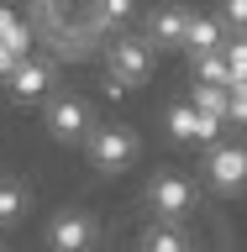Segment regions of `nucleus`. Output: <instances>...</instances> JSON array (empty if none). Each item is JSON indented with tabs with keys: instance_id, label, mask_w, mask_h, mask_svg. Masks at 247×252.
Segmentation results:
<instances>
[{
	"instance_id": "nucleus-15",
	"label": "nucleus",
	"mask_w": 247,
	"mask_h": 252,
	"mask_svg": "<svg viewBox=\"0 0 247 252\" xmlns=\"http://www.w3.org/2000/svg\"><path fill=\"white\" fill-rule=\"evenodd\" d=\"M21 58H27V53H16L11 42H0V84L11 79V68H16V63H21Z\"/></svg>"
},
{
	"instance_id": "nucleus-14",
	"label": "nucleus",
	"mask_w": 247,
	"mask_h": 252,
	"mask_svg": "<svg viewBox=\"0 0 247 252\" xmlns=\"http://www.w3.org/2000/svg\"><path fill=\"white\" fill-rule=\"evenodd\" d=\"M216 16L226 21V32H247V0H216Z\"/></svg>"
},
{
	"instance_id": "nucleus-4",
	"label": "nucleus",
	"mask_w": 247,
	"mask_h": 252,
	"mask_svg": "<svg viewBox=\"0 0 247 252\" xmlns=\"http://www.w3.org/2000/svg\"><path fill=\"white\" fill-rule=\"evenodd\" d=\"M158 131H163L169 147H211V142L226 137V121H221V116H205L189 94H174V100H163V110H158Z\"/></svg>"
},
{
	"instance_id": "nucleus-9",
	"label": "nucleus",
	"mask_w": 247,
	"mask_h": 252,
	"mask_svg": "<svg viewBox=\"0 0 247 252\" xmlns=\"http://www.w3.org/2000/svg\"><path fill=\"white\" fill-rule=\"evenodd\" d=\"M226 21L216 11H195L189 16V32H184V58H200V53H221L226 47Z\"/></svg>"
},
{
	"instance_id": "nucleus-3",
	"label": "nucleus",
	"mask_w": 247,
	"mask_h": 252,
	"mask_svg": "<svg viewBox=\"0 0 247 252\" xmlns=\"http://www.w3.org/2000/svg\"><path fill=\"white\" fill-rule=\"evenodd\" d=\"M142 200H147V216L153 220H174V226H189L200 216V179L179 163H153V173L142 179Z\"/></svg>"
},
{
	"instance_id": "nucleus-2",
	"label": "nucleus",
	"mask_w": 247,
	"mask_h": 252,
	"mask_svg": "<svg viewBox=\"0 0 247 252\" xmlns=\"http://www.w3.org/2000/svg\"><path fill=\"white\" fill-rule=\"evenodd\" d=\"M95 121H100V105H95V94L79 90V84H58V90L42 100V131L63 153H79L84 137L95 131Z\"/></svg>"
},
{
	"instance_id": "nucleus-11",
	"label": "nucleus",
	"mask_w": 247,
	"mask_h": 252,
	"mask_svg": "<svg viewBox=\"0 0 247 252\" xmlns=\"http://www.w3.org/2000/svg\"><path fill=\"white\" fill-rule=\"evenodd\" d=\"M184 94L205 110V116H221V121H226V90H221V84H195V79H189Z\"/></svg>"
},
{
	"instance_id": "nucleus-10",
	"label": "nucleus",
	"mask_w": 247,
	"mask_h": 252,
	"mask_svg": "<svg viewBox=\"0 0 247 252\" xmlns=\"http://www.w3.org/2000/svg\"><path fill=\"white\" fill-rule=\"evenodd\" d=\"M32 210V189L27 179H11V173H0V231H16Z\"/></svg>"
},
{
	"instance_id": "nucleus-5",
	"label": "nucleus",
	"mask_w": 247,
	"mask_h": 252,
	"mask_svg": "<svg viewBox=\"0 0 247 252\" xmlns=\"http://www.w3.org/2000/svg\"><path fill=\"white\" fill-rule=\"evenodd\" d=\"M195 173L205 179V189H211L216 200L247 194V142L221 137V142H211V147H200V168Z\"/></svg>"
},
{
	"instance_id": "nucleus-12",
	"label": "nucleus",
	"mask_w": 247,
	"mask_h": 252,
	"mask_svg": "<svg viewBox=\"0 0 247 252\" xmlns=\"http://www.w3.org/2000/svg\"><path fill=\"white\" fill-rule=\"evenodd\" d=\"M226 126L247 131V79H237L232 90H226Z\"/></svg>"
},
{
	"instance_id": "nucleus-8",
	"label": "nucleus",
	"mask_w": 247,
	"mask_h": 252,
	"mask_svg": "<svg viewBox=\"0 0 247 252\" xmlns=\"http://www.w3.org/2000/svg\"><path fill=\"white\" fill-rule=\"evenodd\" d=\"M58 63L47 58V53H27V58L11 68V79H5V94H11V105H21V110H32V105H42L47 94L58 90Z\"/></svg>"
},
{
	"instance_id": "nucleus-13",
	"label": "nucleus",
	"mask_w": 247,
	"mask_h": 252,
	"mask_svg": "<svg viewBox=\"0 0 247 252\" xmlns=\"http://www.w3.org/2000/svg\"><path fill=\"white\" fill-rule=\"evenodd\" d=\"M221 53H226V68H232V84H237V79H247V37H242V32H232Z\"/></svg>"
},
{
	"instance_id": "nucleus-16",
	"label": "nucleus",
	"mask_w": 247,
	"mask_h": 252,
	"mask_svg": "<svg viewBox=\"0 0 247 252\" xmlns=\"http://www.w3.org/2000/svg\"><path fill=\"white\" fill-rule=\"evenodd\" d=\"M16 21H21V16H16V11H11V5H5V0H0V37H5V32H11V27H16Z\"/></svg>"
},
{
	"instance_id": "nucleus-7",
	"label": "nucleus",
	"mask_w": 247,
	"mask_h": 252,
	"mask_svg": "<svg viewBox=\"0 0 247 252\" xmlns=\"http://www.w3.org/2000/svg\"><path fill=\"white\" fill-rule=\"evenodd\" d=\"M195 16V0H158L137 16V32L163 53V58H184V32Z\"/></svg>"
},
{
	"instance_id": "nucleus-17",
	"label": "nucleus",
	"mask_w": 247,
	"mask_h": 252,
	"mask_svg": "<svg viewBox=\"0 0 247 252\" xmlns=\"http://www.w3.org/2000/svg\"><path fill=\"white\" fill-rule=\"evenodd\" d=\"M0 252H11V247H5V242H0Z\"/></svg>"
},
{
	"instance_id": "nucleus-1",
	"label": "nucleus",
	"mask_w": 247,
	"mask_h": 252,
	"mask_svg": "<svg viewBox=\"0 0 247 252\" xmlns=\"http://www.w3.org/2000/svg\"><path fill=\"white\" fill-rule=\"evenodd\" d=\"M142 147H147V131L137 121H126V116H100L95 131L84 137L79 158H84V168L100 173V179H121V173L137 168Z\"/></svg>"
},
{
	"instance_id": "nucleus-6",
	"label": "nucleus",
	"mask_w": 247,
	"mask_h": 252,
	"mask_svg": "<svg viewBox=\"0 0 247 252\" xmlns=\"http://www.w3.org/2000/svg\"><path fill=\"white\" fill-rule=\"evenodd\" d=\"M47 252H100V216L90 205H58L42 226Z\"/></svg>"
}]
</instances>
